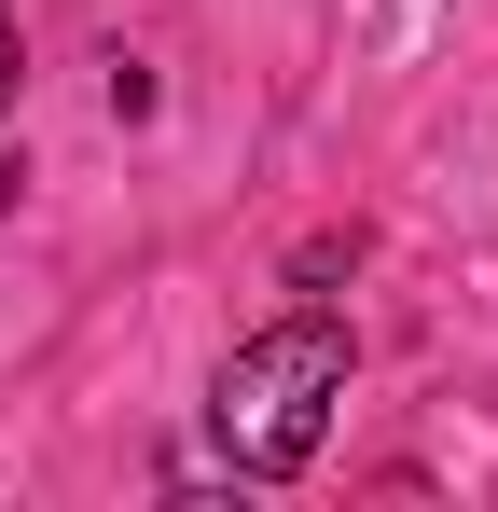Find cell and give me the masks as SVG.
<instances>
[{
	"instance_id": "obj_1",
	"label": "cell",
	"mask_w": 498,
	"mask_h": 512,
	"mask_svg": "<svg viewBox=\"0 0 498 512\" xmlns=\"http://www.w3.org/2000/svg\"><path fill=\"white\" fill-rule=\"evenodd\" d=\"M346 319H277V333H249L236 360H222V388H208V443L236 457L249 485H291L305 457L332 443V402H346Z\"/></svg>"
},
{
	"instance_id": "obj_2",
	"label": "cell",
	"mask_w": 498,
	"mask_h": 512,
	"mask_svg": "<svg viewBox=\"0 0 498 512\" xmlns=\"http://www.w3.org/2000/svg\"><path fill=\"white\" fill-rule=\"evenodd\" d=\"M346 263H360V236H305V250H291V277H305V291H332Z\"/></svg>"
},
{
	"instance_id": "obj_3",
	"label": "cell",
	"mask_w": 498,
	"mask_h": 512,
	"mask_svg": "<svg viewBox=\"0 0 498 512\" xmlns=\"http://www.w3.org/2000/svg\"><path fill=\"white\" fill-rule=\"evenodd\" d=\"M14 70H28V56H14V28H0V111H14Z\"/></svg>"
},
{
	"instance_id": "obj_4",
	"label": "cell",
	"mask_w": 498,
	"mask_h": 512,
	"mask_svg": "<svg viewBox=\"0 0 498 512\" xmlns=\"http://www.w3.org/2000/svg\"><path fill=\"white\" fill-rule=\"evenodd\" d=\"M0 180H14V167H0Z\"/></svg>"
}]
</instances>
